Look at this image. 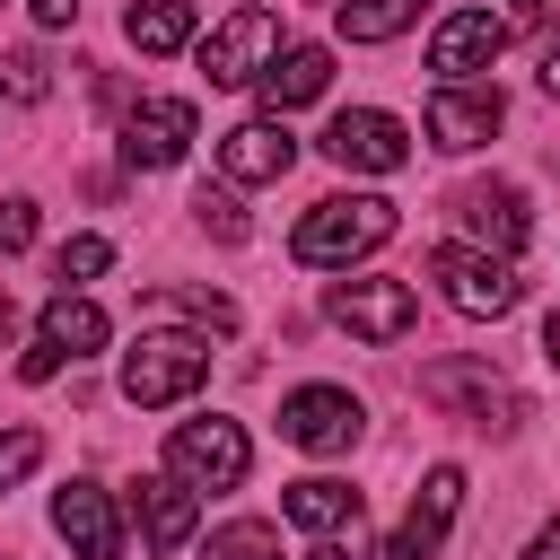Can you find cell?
<instances>
[{"instance_id":"1","label":"cell","mask_w":560,"mask_h":560,"mask_svg":"<svg viewBox=\"0 0 560 560\" xmlns=\"http://www.w3.org/2000/svg\"><path fill=\"white\" fill-rule=\"evenodd\" d=\"M385 236H394V201H385V192H332V201H315V210L298 219L289 254H298L306 271H332V262L376 254Z\"/></svg>"},{"instance_id":"2","label":"cell","mask_w":560,"mask_h":560,"mask_svg":"<svg viewBox=\"0 0 560 560\" xmlns=\"http://www.w3.org/2000/svg\"><path fill=\"white\" fill-rule=\"evenodd\" d=\"M201 376H210V341H192V332H149L140 350H122V394L140 411L201 394Z\"/></svg>"},{"instance_id":"3","label":"cell","mask_w":560,"mask_h":560,"mask_svg":"<svg viewBox=\"0 0 560 560\" xmlns=\"http://www.w3.org/2000/svg\"><path fill=\"white\" fill-rule=\"evenodd\" d=\"M429 280H438V298H446L455 315H472V324H499V315L516 306V271H508V254L438 245V254H429Z\"/></svg>"},{"instance_id":"4","label":"cell","mask_w":560,"mask_h":560,"mask_svg":"<svg viewBox=\"0 0 560 560\" xmlns=\"http://www.w3.org/2000/svg\"><path fill=\"white\" fill-rule=\"evenodd\" d=\"M192 52H201V79H210V88H245V79H262V70L280 61V18H271V9H236V18H219Z\"/></svg>"},{"instance_id":"5","label":"cell","mask_w":560,"mask_h":560,"mask_svg":"<svg viewBox=\"0 0 560 560\" xmlns=\"http://www.w3.org/2000/svg\"><path fill=\"white\" fill-rule=\"evenodd\" d=\"M166 464H175V481H192V490H236L245 481V464H254V446H245V429L236 420H175V438H166Z\"/></svg>"},{"instance_id":"6","label":"cell","mask_w":560,"mask_h":560,"mask_svg":"<svg viewBox=\"0 0 560 560\" xmlns=\"http://www.w3.org/2000/svg\"><path fill=\"white\" fill-rule=\"evenodd\" d=\"M420 394L446 402V411H464L472 429H516V420H525V402H516L481 359H438V368H420Z\"/></svg>"},{"instance_id":"7","label":"cell","mask_w":560,"mask_h":560,"mask_svg":"<svg viewBox=\"0 0 560 560\" xmlns=\"http://www.w3.org/2000/svg\"><path fill=\"white\" fill-rule=\"evenodd\" d=\"M324 306H332V324H341V332H359V341H402V332L420 324L411 280H341Z\"/></svg>"},{"instance_id":"8","label":"cell","mask_w":560,"mask_h":560,"mask_svg":"<svg viewBox=\"0 0 560 560\" xmlns=\"http://www.w3.org/2000/svg\"><path fill=\"white\" fill-rule=\"evenodd\" d=\"M324 158H332V166H359V175H394V166L411 158V140H402V122H394V114L350 105V114H332V122H324Z\"/></svg>"},{"instance_id":"9","label":"cell","mask_w":560,"mask_h":560,"mask_svg":"<svg viewBox=\"0 0 560 560\" xmlns=\"http://www.w3.org/2000/svg\"><path fill=\"white\" fill-rule=\"evenodd\" d=\"M280 438L306 446V455H341V446L359 438V402H350L341 385H298V394L280 402Z\"/></svg>"},{"instance_id":"10","label":"cell","mask_w":560,"mask_h":560,"mask_svg":"<svg viewBox=\"0 0 560 560\" xmlns=\"http://www.w3.org/2000/svg\"><path fill=\"white\" fill-rule=\"evenodd\" d=\"M455 508H464V472H455V464H429V481H420V499H411V516L394 525V542H385V560H438V542H446V525H455Z\"/></svg>"},{"instance_id":"11","label":"cell","mask_w":560,"mask_h":560,"mask_svg":"<svg viewBox=\"0 0 560 560\" xmlns=\"http://www.w3.org/2000/svg\"><path fill=\"white\" fill-rule=\"evenodd\" d=\"M192 149V105L184 96H149V105H131L122 114V166H175Z\"/></svg>"},{"instance_id":"12","label":"cell","mask_w":560,"mask_h":560,"mask_svg":"<svg viewBox=\"0 0 560 560\" xmlns=\"http://www.w3.org/2000/svg\"><path fill=\"white\" fill-rule=\"evenodd\" d=\"M52 534H61L79 560H122V516H114V499H105L96 481L52 490Z\"/></svg>"},{"instance_id":"13","label":"cell","mask_w":560,"mask_h":560,"mask_svg":"<svg viewBox=\"0 0 560 560\" xmlns=\"http://www.w3.org/2000/svg\"><path fill=\"white\" fill-rule=\"evenodd\" d=\"M499 88H464V79H446L438 96H429V140L446 149V158H464V149H481L490 131H499Z\"/></svg>"},{"instance_id":"14","label":"cell","mask_w":560,"mask_h":560,"mask_svg":"<svg viewBox=\"0 0 560 560\" xmlns=\"http://www.w3.org/2000/svg\"><path fill=\"white\" fill-rule=\"evenodd\" d=\"M219 166H228V184H280L298 166V140H289L280 114H254V122H236L219 140Z\"/></svg>"},{"instance_id":"15","label":"cell","mask_w":560,"mask_h":560,"mask_svg":"<svg viewBox=\"0 0 560 560\" xmlns=\"http://www.w3.org/2000/svg\"><path fill=\"white\" fill-rule=\"evenodd\" d=\"M508 52V26L490 18V9H455L438 35H429V70L438 79H464V70H490Z\"/></svg>"},{"instance_id":"16","label":"cell","mask_w":560,"mask_h":560,"mask_svg":"<svg viewBox=\"0 0 560 560\" xmlns=\"http://www.w3.org/2000/svg\"><path fill=\"white\" fill-rule=\"evenodd\" d=\"M455 219L490 245V254H516L525 236H534V219H525V201H516V184H472V192H455Z\"/></svg>"},{"instance_id":"17","label":"cell","mask_w":560,"mask_h":560,"mask_svg":"<svg viewBox=\"0 0 560 560\" xmlns=\"http://www.w3.org/2000/svg\"><path fill=\"white\" fill-rule=\"evenodd\" d=\"M131 516H140V534H149L158 551H175V542L192 534V481H175V472H140V481H131Z\"/></svg>"},{"instance_id":"18","label":"cell","mask_w":560,"mask_h":560,"mask_svg":"<svg viewBox=\"0 0 560 560\" xmlns=\"http://www.w3.org/2000/svg\"><path fill=\"white\" fill-rule=\"evenodd\" d=\"M324 88H332V52H324V44H289V52L262 70V105H271V114H289V105H315Z\"/></svg>"},{"instance_id":"19","label":"cell","mask_w":560,"mask_h":560,"mask_svg":"<svg viewBox=\"0 0 560 560\" xmlns=\"http://www.w3.org/2000/svg\"><path fill=\"white\" fill-rule=\"evenodd\" d=\"M280 516H289V525H306V534H341V525H359V490L315 472V481H289Z\"/></svg>"},{"instance_id":"20","label":"cell","mask_w":560,"mask_h":560,"mask_svg":"<svg viewBox=\"0 0 560 560\" xmlns=\"http://www.w3.org/2000/svg\"><path fill=\"white\" fill-rule=\"evenodd\" d=\"M44 341H52L61 359H88V350H105V306H88V298L52 289V306H44Z\"/></svg>"},{"instance_id":"21","label":"cell","mask_w":560,"mask_h":560,"mask_svg":"<svg viewBox=\"0 0 560 560\" xmlns=\"http://www.w3.org/2000/svg\"><path fill=\"white\" fill-rule=\"evenodd\" d=\"M192 26H201L192 0H131V18H122V35H131L140 52H175V44H192Z\"/></svg>"},{"instance_id":"22","label":"cell","mask_w":560,"mask_h":560,"mask_svg":"<svg viewBox=\"0 0 560 560\" xmlns=\"http://www.w3.org/2000/svg\"><path fill=\"white\" fill-rule=\"evenodd\" d=\"M420 9H429V0H341V35H350V44H385V35H402Z\"/></svg>"},{"instance_id":"23","label":"cell","mask_w":560,"mask_h":560,"mask_svg":"<svg viewBox=\"0 0 560 560\" xmlns=\"http://www.w3.org/2000/svg\"><path fill=\"white\" fill-rule=\"evenodd\" d=\"M201 560H280V534H271L262 516H236V525H219V534L201 542Z\"/></svg>"},{"instance_id":"24","label":"cell","mask_w":560,"mask_h":560,"mask_svg":"<svg viewBox=\"0 0 560 560\" xmlns=\"http://www.w3.org/2000/svg\"><path fill=\"white\" fill-rule=\"evenodd\" d=\"M149 315H201L210 332H236V306H228V298H210V289H158V298H149Z\"/></svg>"},{"instance_id":"25","label":"cell","mask_w":560,"mask_h":560,"mask_svg":"<svg viewBox=\"0 0 560 560\" xmlns=\"http://www.w3.org/2000/svg\"><path fill=\"white\" fill-rule=\"evenodd\" d=\"M0 96H18V105H44V96H52V70H44V52H0Z\"/></svg>"},{"instance_id":"26","label":"cell","mask_w":560,"mask_h":560,"mask_svg":"<svg viewBox=\"0 0 560 560\" xmlns=\"http://www.w3.org/2000/svg\"><path fill=\"white\" fill-rule=\"evenodd\" d=\"M105 262H114V245H105V236H70V245L52 254V280H61V289H79V280H96Z\"/></svg>"},{"instance_id":"27","label":"cell","mask_w":560,"mask_h":560,"mask_svg":"<svg viewBox=\"0 0 560 560\" xmlns=\"http://www.w3.org/2000/svg\"><path fill=\"white\" fill-rule=\"evenodd\" d=\"M35 464H44V438H35V429H9V438H0V490H18Z\"/></svg>"},{"instance_id":"28","label":"cell","mask_w":560,"mask_h":560,"mask_svg":"<svg viewBox=\"0 0 560 560\" xmlns=\"http://www.w3.org/2000/svg\"><path fill=\"white\" fill-rule=\"evenodd\" d=\"M26 245H35V201L9 192V201H0V254H26Z\"/></svg>"},{"instance_id":"29","label":"cell","mask_w":560,"mask_h":560,"mask_svg":"<svg viewBox=\"0 0 560 560\" xmlns=\"http://www.w3.org/2000/svg\"><path fill=\"white\" fill-rule=\"evenodd\" d=\"M192 210H201V228H219V236H228V245H245V210H236V201H228V192H201V201H192Z\"/></svg>"},{"instance_id":"30","label":"cell","mask_w":560,"mask_h":560,"mask_svg":"<svg viewBox=\"0 0 560 560\" xmlns=\"http://www.w3.org/2000/svg\"><path fill=\"white\" fill-rule=\"evenodd\" d=\"M52 368H61V350H52V341H44V332H35V350H26V359H18V376H26V385H44V376H52Z\"/></svg>"},{"instance_id":"31","label":"cell","mask_w":560,"mask_h":560,"mask_svg":"<svg viewBox=\"0 0 560 560\" xmlns=\"http://www.w3.org/2000/svg\"><path fill=\"white\" fill-rule=\"evenodd\" d=\"M26 9H35V26H70L79 18V0H26Z\"/></svg>"},{"instance_id":"32","label":"cell","mask_w":560,"mask_h":560,"mask_svg":"<svg viewBox=\"0 0 560 560\" xmlns=\"http://www.w3.org/2000/svg\"><path fill=\"white\" fill-rule=\"evenodd\" d=\"M525 560H560V516H551V525H542V534L525 542Z\"/></svg>"},{"instance_id":"33","label":"cell","mask_w":560,"mask_h":560,"mask_svg":"<svg viewBox=\"0 0 560 560\" xmlns=\"http://www.w3.org/2000/svg\"><path fill=\"white\" fill-rule=\"evenodd\" d=\"M542 359H551V368H560V306H551V315H542Z\"/></svg>"},{"instance_id":"34","label":"cell","mask_w":560,"mask_h":560,"mask_svg":"<svg viewBox=\"0 0 560 560\" xmlns=\"http://www.w3.org/2000/svg\"><path fill=\"white\" fill-rule=\"evenodd\" d=\"M9 332H18V306H9V298H0V350H9Z\"/></svg>"},{"instance_id":"35","label":"cell","mask_w":560,"mask_h":560,"mask_svg":"<svg viewBox=\"0 0 560 560\" xmlns=\"http://www.w3.org/2000/svg\"><path fill=\"white\" fill-rule=\"evenodd\" d=\"M508 9H516V18H542V9H551V0H508Z\"/></svg>"},{"instance_id":"36","label":"cell","mask_w":560,"mask_h":560,"mask_svg":"<svg viewBox=\"0 0 560 560\" xmlns=\"http://www.w3.org/2000/svg\"><path fill=\"white\" fill-rule=\"evenodd\" d=\"M306 560H350V551H341V542H315V551H306Z\"/></svg>"},{"instance_id":"37","label":"cell","mask_w":560,"mask_h":560,"mask_svg":"<svg viewBox=\"0 0 560 560\" xmlns=\"http://www.w3.org/2000/svg\"><path fill=\"white\" fill-rule=\"evenodd\" d=\"M542 88H551V96H560V52H551V61H542Z\"/></svg>"}]
</instances>
